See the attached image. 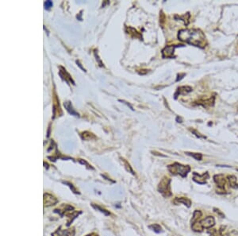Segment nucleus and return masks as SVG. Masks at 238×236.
Returning <instances> with one entry per match:
<instances>
[{"instance_id":"nucleus-13","label":"nucleus","mask_w":238,"mask_h":236,"mask_svg":"<svg viewBox=\"0 0 238 236\" xmlns=\"http://www.w3.org/2000/svg\"><path fill=\"white\" fill-rule=\"evenodd\" d=\"M202 215H203V213H202V211H199V210L194 211L193 213L192 220H191V224L196 223V222H198V220H199L200 218L202 217Z\"/></svg>"},{"instance_id":"nucleus-19","label":"nucleus","mask_w":238,"mask_h":236,"mask_svg":"<svg viewBox=\"0 0 238 236\" xmlns=\"http://www.w3.org/2000/svg\"><path fill=\"white\" fill-rule=\"evenodd\" d=\"M209 233L210 234V236H222V234L220 231V230L218 231V230L213 229L211 231H209Z\"/></svg>"},{"instance_id":"nucleus-23","label":"nucleus","mask_w":238,"mask_h":236,"mask_svg":"<svg viewBox=\"0 0 238 236\" xmlns=\"http://www.w3.org/2000/svg\"><path fill=\"white\" fill-rule=\"evenodd\" d=\"M86 236H98L97 234H95V233H91V234H89V235H87Z\"/></svg>"},{"instance_id":"nucleus-1","label":"nucleus","mask_w":238,"mask_h":236,"mask_svg":"<svg viewBox=\"0 0 238 236\" xmlns=\"http://www.w3.org/2000/svg\"><path fill=\"white\" fill-rule=\"evenodd\" d=\"M178 38L182 42L200 48H204L206 45V37L199 29H181L179 32Z\"/></svg>"},{"instance_id":"nucleus-17","label":"nucleus","mask_w":238,"mask_h":236,"mask_svg":"<svg viewBox=\"0 0 238 236\" xmlns=\"http://www.w3.org/2000/svg\"><path fill=\"white\" fill-rule=\"evenodd\" d=\"M187 153V155H189V156L194 157V158L195 160H197V161H202V159H203V155H202V153H189V152H187V153Z\"/></svg>"},{"instance_id":"nucleus-15","label":"nucleus","mask_w":238,"mask_h":236,"mask_svg":"<svg viewBox=\"0 0 238 236\" xmlns=\"http://www.w3.org/2000/svg\"><path fill=\"white\" fill-rule=\"evenodd\" d=\"M192 91V88L188 86H183L180 87L179 88H178L177 93L175 94V96H177V94H185V93L190 92Z\"/></svg>"},{"instance_id":"nucleus-5","label":"nucleus","mask_w":238,"mask_h":236,"mask_svg":"<svg viewBox=\"0 0 238 236\" xmlns=\"http://www.w3.org/2000/svg\"><path fill=\"white\" fill-rule=\"evenodd\" d=\"M75 228L71 227L68 229H63L62 226H60L58 229L52 234V236H74L75 235Z\"/></svg>"},{"instance_id":"nucleus-3","label":"nucleus","mask_w":238,"mask_h":236,"mask_svg":"<svg viewBox=\"0 0 238 236\" xmlns=\"http://www.w3.org/2000/svg\"><path fill=\"white\" fill-rule=\"evenodd\" d=\"M168 170L173 175H179L182 177H186L190 172V167L189 166H183L179 163L175 162L172 165L168 166Z\"/></svg>"},{"instance_id":"nucleus-12","label":"nucleus","mask_w":238,"mask_h":236,"mask_svg":"<svg viewBox=\"0 0 238 236\" xmlns=\"http://www.w3.org/2000/svg\"><path fill=\"white\" fill-rule=\"evenodd\" d=\"M228 181L229 183V186L233 188H238L237 178L233 175L228 176Z\"/></svg>"},{"instance_id":"nucleus-14","label":"nucleus","mask_w":238,"mask_h":236,"mask_svg":"<svg viewBox=\"0 0 238 236\" xmlns=\"http://www.w3.org/2000/svg\"><path fill=\"white\" fill-rule=\"evenodd\" d=\"M191 229L193 230L194 231H195V232H202L204 228L201 225L200 222H196V223L191 224Z\"/></svg>"},{"instance_id":"nucleus-11","label":"nucleus","mask_w":238,"mask_h":236,"mask_svg":"<svg viewBox=\"0 0 238 236\" xmlns=\"http://www.w3.org/2000/svg\"><path fill=\"white\" fill-rule=\"evenodd\" d=\"M174 204H183L185 206H187V207H190L191 206V200L190 199L186 197H176L175 198L174 200Z\"/></svg>"},{"instance_id":"nucleus-7","label":"nucleus","mask_w":238,"mask_h":236,"mask_svg":"<svg viewBox=\"0 0 238 236\" xmlns=\"http://www.w3.org/2000/svg\"><path fill=\"white\" fill-rule=\"evenodd\" d=\"M213 181L215 182V184L218 186V188L222 190V191L225 192V185H226V181L224 175L222 174H218V175H215L213 176Z\"/></svg>"},{"instance_id":"nucleus-18","label":"nucleus","mask_w":238,"mask_h":236,"mask_svg":"<svg viewBox=\"0 0 238 236\" xmlns=\"http://www.w3.org/2000/svg\"><path fill=\"white\" fill-rule=\"evenodd\" d=\"M92 207H95V209H97V210H99L101 212H102V213H104L106 215H110V213L109 212V211H107L106 210V209H104V208H102L100 206H98V205H95V204H92Z\"/></svg>"},{"instance_id":"nucleus-21","label":"nucleus","mask_w":238,"mask_h":236,"mask_svg":"<svg viewBox=\"0 0 238 236\" xmlns=\"http://www.w3.org/2000/svg\"><path fill=\"white\" fill-rule=\"evenodd\" d=\"M44 6H45V8H49L53 6V3L51 1H46V3H44Z\"/></svg>"},{"instance_id":"nucleus-4","label":"nucleus","mask_w":238,"mask_h":236,"mask_svg":"<svg viewBox=\"0 0 238 236\" xmlns=\"http://www.w3.org/2000/svg\"><path fill=\"white\" fill-rule=\"evenodd\" d=\"M158 191L160 192L163 196L168 198L172 196L171 189V179L164 177L161 180L158 185Z\"/></svg>"},{"instance_id":"nucleus-2","label":"nucleus","mask_w":238,"mask_h":236,"mask_svg":"<svg viewBox=\"0 0 238 236\" xmlns=\"http://www.w3.org/2000/svg\"><path fill=\"white\" fill-rule=\"evenodd\" d=\"M54 212L58 213L61 217H63V215H66L68 218V220L66 224L67 226H69L71 225V223L73 222V220H75L76 217L79 216V214H81V211H76L72 205L64 204H62L59 208L55 209Z\"/></svg>"},{"instance_id":"nucleus-6","label":"nucleus","mask_w":238,"mask_h":236,"mask_svg":"<svg viewBox=\"0 0 238 236\" xmlns=\"http://www.w3.org/2000/svg\"><path fill=\"white\" fill-rule=\"evenodd\" d=\"M193 181L194 182H196L197 184H199V185H206V181L209 179V173L206 172L205 173H203L202 175L198 174L197 172H193Z\"/></svg>"},{"instance_id":"nucleus-9","label":"nucleus","mask_w":238,"mask_h":236,"mask_svg":"<svg viewBox=\"0 0 238 236\" xmlns=\"http://www.w3.org/2000/svg\"><path fill=\"white\" fill-rule=\"evenodd\" d=\"M43 200H44V207H50V206L55 205L58 201L57 198L49 193H44Z\"/></svg>"},{"instance_id":"nucleus-10","label":"nucleus","mask_w":238,"mask_h":236,"mask_svg":"<svg viewBox=\"0 0 238 236\" xmlns=\"http://www.w3.org/2000/svg\"><path fill=\"white\" fill-rule=\"evenodd\" d=\"M200 223L203 226V228L209 229L215 225V220L213 216H207L204 220H201Z\"/></svg>"},{"instance_id":"nucleus-20","label":"nucleus","mask_w":238,"mask_h":236,"mask_svg":"<svg viewBox=\"0 0 238 236\" xmlns=\"http://www.w3.org/2000/svg\"><path fill=\"white\" fill-rule=\"evenodd\" d=\"M190 131H191V132H192L193 134H195L197 137H199V138H206V137H205V136H203V135H202V134H199V133H198V132H197L195 130H190Z\"/></svg>"},{"instance_id":"nucleus-16","label":"nucleus","mask_w":238,"mask_h":236,"mask_svg":"<svg viewBox=\"0 0 238 236\" xmlns=\"http://www.w3.org/2000/svg\"><path fill=\"white\" fill-rule=\"evenodd\" d=\"M149 228L152 230L155 233L162 232V227L160 226V225H159L157 223H154V224H152V225H149Z\"/></svg>"},{"instance_id":"nucleus-22","label":"nucleus","mask_w":238,"mask_h":236,"mask_svg":"<svg viewBox=\"0 0 238 236\" xmlns=\"http://www.w3.org/2000/svg\"><path fill=\"white\" fill-rule=\"evenodd\" d=\"M213 210L215 211L216 213L218 214L219 215H221V216H222V218H224V217H225V215H224V214L222 213V212H221V211H219L218 209H217V208H214Z\"/></svg>"},{"instance_id":"nucleus-8","label":"nucleus","mask_w":238,"mask_h":236,"mask_svg":"<svg viewBox=\"0 0 238 236\" xmlns=\"http://www.w3.org/2000/svg\"><path fill=\"white\" fill-rule=\"evenodd\" d=\"M178 46H183V45H168L166 46L163 50H162V57L164 58L168 57V58H173L175 57L174 56V52L175 49L178 47Z\"/></svg>"}]
</instances>
